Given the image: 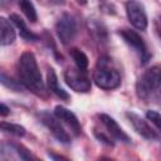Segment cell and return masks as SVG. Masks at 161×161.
<instances>
[{"mask_svg":"<svg viewBox=\"0 0 161 161\" xmlns=\"http://www.w3.org/2000/svg\"><path fill=\"white\" fill-rule=\"evenodd\" d=\"M125 6H126L127 19L131 23V25L138 30H146L148 25V20H147L143 4L140 1L131 0V1H127Z\"/></svg>","mask_w":161,"mask_h":161,"instance_id":"8","label":"cell"},{"mask_svg":"<svg viewBox=\"0 0 161 161\" xmlns=\"http://www.w3.org/2000/svg\"><path fill=\"white\" fill-rule=\"evenodd\" d=\"M9 20L19 29V34H20V36H21L23 39H25V40H28V42H36V40L39 39V35H36L35 33H33V31L28 28V25L25 24V21H24L18 14H10Z\"/></svg>","mask_w":161,"mask_h":161,"instance_id":"13","label":"cell"},{"mask_svg":"<svg viewBox=\"0 0 161 161\" xmlns=\"http://www.w3.org/2000/svg\"><path fill=\"white\" fill-rule=\"evenodd\" d=\"M47 84H48V89L52 93H54L57 97H59L60 99H64V101H68L69 99V94L67 93V91H64L62 87H59L58 78H57V74H55V72H54L53 68H49L48 69Z\"/></svg>","mask_w":161,"mask_h":161,"instance_id":"14","label":"cell"},{"mask_svg":"<svg viewBox=\"0 0 161 161\" xmlns=\"http://www.w3.org/2000/svg\"><path fill=\"white\" fill-rule=\"evenodd\" d=\"M118 34L125 40V43L128 47H131L138 54L142 64H146L150 60L151 54H150V52L147 49V45H146V43L143 42V39L141 38V35L137 31H135L132 29H121L118 31Z\"/></svg>","mask_w":161,"mask_h":161,"instance_id":"7","label":"cell"},{"mask_svg":"<svg viewBox=\"0 0 161 161\" xmlns=\"http://www.w3.org/2000/svg\"><path fill=\"white\" fill-rule=\"evenodd\" d=\"M126 117L130 121V123L132 125V127L135 128V131L138 135H141L143 138L150 140V141L157 138L156 132L151 128V126L147 123V121H145L140 114H137L135 112H126Z\"/></svg>","mask_w":161,"mask_h":161,"instance_id":"11","label":"cell"},{"mask_svg":"<svg viewBox=\"0 0 161 161\" xmlns=\"http://www.w3.org/2000/svg\"><path fill=\"white\" fill-rule=\"evenodd\" d=\"M48 156L52 158V161H69L67 157H64V156H62L59 153H55L53 151H49L48 152Z\"/></svg>","mask_w":161,"mask_h":161,"instance_id":"23","label":"cell"},{"mask_svg":"<svg viewBox=\"0 0 161 161\" xmlns=\"http://www.w3.org/2000/svg\"><path fill=\"white\" fill-rule=\"evenodd\" d=\"M99 122L103 125V127L107 130V133L114 140V141H119L122 143H131V138L130 136L122 130V127L117 123V121L114 118H112L111 116L106 114V113H99L98 114Z\"/></svg>","mask_w":161,"mask_h":161,"instance_id":"9","label":"cell"},{"mask_svg":"<svg viewBox=\"0 0 161 161\" xmlns=\"http://www.w3.org/2000/svg\"><path fill=\"white\" fill-rule=\"evenodd\" d=\"M15 38L16 33L14 29V24L9 19L0 16V44L3 47L10 45L15 42Z\"/></svg>","mask_w":161,"mask_h":161,"instance_id":"12","label":"cell"},{"mask_svg":"<svg viewBox=\"0 0 161 161\" xmlns=\"http://www.w3.org/2000/svg\"><path fill=\"white\" fill-rule=\"evenodd\" d=\"M146 117H147V119L148 121H151V123L161 132V114L158 113V112H156V111H147L146 112Z\"/></svg>","mask_w":161,"mask_h":161,"instance_id":"21","label":"cell"},{"mask_svg":"<svg viewBox=\"0 0 161 161\" xmlns=\"http://www.w3.org/2000/svg\"><path fill=\"white\" fill-rule=\"evenodd\" d=\"M19 6L23 11V14L26 16V19L31 23H36L38 20V14H36V9L34 6V4L29 0H21L19 1Z\"/></svg>","mask_w":161,"mask_h":161,"instance_id":"18","label":"cell"},{"mask_svg":"<svg viewBox=\"0 0 161 161\" xmlns=\"http://www.w3.org/2000/svg\"><path fill=\"white\" fill-rule=\"evenodd\" d=\"M18 75L19 82L31 93L39 97L45 94V86L33 52L26 50L20 55L18 60Z\"/></svg>","mask_w":161,"mask_h":161,"instance_id":"1","label":"cell"},{"mask_svg":"<svg viewBox=\"0 0 161 161\" xmlns=\"http://www.w3.org/2000/svg\"><path fill=\"white\" fill-rule=\"evenodd\" d=\"M53 113L57 116V118H58L62 123H64V125L70 130V132H72L74 136H79V135H80V132H82L80 123H79L77 116H75L70 109L65 108L64 106L58 104V106H55Z\"/></svg>","mask_w":161,"mask_h":161,"instance_id":"10","label":"cell"},{"mask_svg":"<svg viewBox=\"0 0 161 161\" xmlns=\"http://www.w3.org/2000/svg\"><path fill=\"white\" fill-rule=\"evenodd\" d=\"M0 127H1V130L4 132L10 133V135H13L15 137H24L25 133H26V130L23 126L18 125V123H10V122L3 121L1 125H0Z\"/></svg>","mask_w":161,"mask_h":161,"instance_id":"19","label":"cell"},{"mask_svg":"<svg viewBox=\"0 0 161 161\" xmlns=\"http://www.w3.org/2000/svg\"><path fill=\"white\" fill-rule=\"evenodd\" d=\"M10 113V108L5 104V103H1L0 104V114L3 116V117H5V116H8Z\"/></svg>","mask_w":161,"mask_h":161,"instance_id":"24","label":"cell"},{"mask_svg":"<svg viewBox=\"0 0 161 161\" xmlns=\"http://www.w3.org/2000/svg\"><path fill=\"white\" fill-rule=\"evenodd\" d=\"M98 161H113V160H111V158H108V157H101Z\"/></svg>","mask_w":161,"mask_h":161,"instance_id":"25","label":"cell"},{"mask_svg":"<svg viewBox=\"0 0 161 161\" xmlns=\"http://www.w3.org/2000/svg\"><path fill=\"white\" fill-rule=\"evenodd\" d=\"M64 80L70 89L78 93H88L92 88V83L87 73L78 69L77 67L64 70Z\"/></svg>","mask_w":161,"mask_h":161,"instance_id":"6","label":"cell"},{"mask_svg":"<svg viewBox=\"0 0 161 161\" xmlns=\"http://www.w3.org/2000/svg\"><path fill=\"white\" fill-rule=\"evenodd\" d=\"M136 94L146 103L161 106V67L153 65L145 70L136 82Z\"/></svg>","mask_w":161,"mask_h":161,"instance_id":"2","label":"cell"},{"mask_svg":"<svg viewBox=\"0 0 161 161\" xmlns=\"http://www.w3.org/2000/svg\"><path fill=\"white\" fill-rule=\"evenodd\" d=\"M0 82H1V84L4 87H6V88H9L11 91H15V92H21L23 91V87H24L19 80H15L11 77H8L5 74V72H1V74H0Z\"/></svg>","mask_w":161,"mask_h":161,"instance_id":"20","label":"cell"},{"mask_svg":"<svg viewBox=\"0 0 161 161\" xmlns=\"http://www.w3.org/2000/svg\"><path fill=\"white\" fill-rule=\"evenodd\" d=\"M55 31L63 45H68L69 43H72L78 34V23L74 15L68 11L62 13L55 24Z\"/></svg>","mask_w":161,"mask_h":161,"instance_id":"4","label":"cell"},{"mask_svg":"<svg viewBox=\"0 0 161 161\" xmlns=\"http://www.w3.org/2000/svg\"><path fill=\"white\" fill-rule=\"evenodd\" d=\"M69 54H70V57H72L75 67L78 69H80V70H84L86 72L87 68H88V64H89V60H88V57L86 55V53L82 52L78 48H72L69 50Z\"/></svg>","mask_w":161,"mask_h":161,"instance_id":"16","label":"cell"},{"mask_svg":"<svg viewBox=\"0 0 161 161\" xmlns=\"http://www.w3.org/2000/svg\"><path fill=\"white\" fill-rule=\"evenodd\" d=\"M10 146L14 148V151L16 152V155L19 156V158L21 161H43L38 156H35L29 148H26L24 145H21V143L13 142V143H10Z\"/></svg>","mask_w":161,"mask_h":161,"instance_id":"17","label":"cell"},{"mask_svg":"<svg viewBox=\"0 0 161 161\" xmlns=\"http://www.w3.org/2000/svg\"><path fill=\"white\" fill-rule=\"evenodd\" d=\"M160 21H161V16H160Z\"/></svg>","mask_w":161,"mask_h":161,"instance_id":"26","label":"cell"},{"mask_svg":"<svg viewBox=\"0 0 161 161\" xmlns=\"http://www.w3.org/2000/svg\"><path fill=\"white\" fill-rule=\"evenodd\" d=\"M88 29H89V33L92 34L94 42L97 43H101V44H106L107 40H108V33H107V29L106 26L97 21L96 19H92L88 21Z\"/></svg>","mask_w":161,"mask_h":161,"instance_id":"15","label":"cell"},{"mask_svg":"<svg viewBox=\"0 0 161 161\" xmlns=\"http://www.w3.org/2000/svg\"><path fill=\"white\" fill-rule=\"evenodd\" d=\"M94 136H96V138H97L99 142H102V143H104V145H107V146H114V140H113L108 133H104V132H102V131L94 130Z\"/></svg>","mask_w":161,"mask_h":161,"instance_id":"22","label":"cell"},{"mask_svg":"<svg viewBox=\"0 0 161 161\" xmlns=\"http://www.w3.org/2000/svg\"><path fill=\"white\" fill-rule=\"evenodd\" d=\"M38 118L39 121L48 128V131L53 135V137L59 141L60 143H69L70 142V136L69 133L64 130L62 122L57 118V116L54 113H50L49 111H40L38 113Z\"/></svg>","mask_w":161,"mask_h":161,"instance_id":"5","label":"cell"},{"mask_svg":"<svg viewBox=\"0 0 161 161\" xmlns=\"http://www.w3.org/2000/svg\"><path fill=\"white\" fill-rule=\"evenodd\" d=\"M93 82L104 91H112L119 87L121 74L109 55H101L93 70Z\"/></svg>","mask_w":161,"mask_h":161,"instance_id":"3","label":"cell"}]
</instances>
